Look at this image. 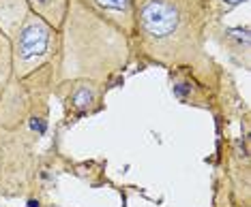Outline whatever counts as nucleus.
I'll use <instances>...</instances> for the list:
<instances>
[{
    "label": "nucleus",
    "instance_id": "nucleus-1",
    "mask_svg": "<svg viewBox=\"0 0 251 207\" xmlns=\"http://www.w3.org/2000/svg\"><path fill=\"white\" fill-rule=\"evenodd\" d=\"M133 45L165 68H213L206 51L208 13L204 0H133Z\"/></svg>",
    "mask_w": 251,
    "mask_h": 207
},
{
    "label": "nucleus",
    "instance_id": "nucleus-2",
    "mask_svg": "<svg viewBox=\"0 0 251 207\" xmlns=\"http://www.w3.org/2000/svg\"><path fill=\"white\" fill-rule=\"evenodd\" d=\"M133 49V39L121 28L79 0H69L58 28V82L90 79L103 85L129 66Z\"/></svg>",
    "mask_w": 251,
    "mask_h": 207
},
{
    "label": "nucleus",
    "instance_id": "nucleus-3",
    "mask_svg": "<svg viewBox=\"0 0 251 207\" xmlns=\"http://www.w3.org/2000/svg\"><path fill=\"white\" fill-rule=\"evenodd\" d=\"M0 34L9 43L15 79L30 77L58 56V30L28 7V0H0Z\"/></svg>",
    "mask_w": 251,
    "mask_h": 207
},
{
    "label": "nucleus",
    "instance_id": "nucleus-4",
    "mask_svg": "<svg viewBox=\"0 0 251 207\" xmlns=\"http://www.w3.org/2000/svg\"><path fill=\"white\" fill-rule=\"evenodd\" d=\"M84 7L95 11L97 15L105 17L116 28L133 39L135 32V17H133V0H79Z\"/></svg>",
    "mask_w": 251,
    "mask_h": 207
},
{
    "label": "nucleus",
    "instance_id": "nucleus-5",
    "mask_svg": "<svg viewBox=\"0 0 251 207\" xmlns=\"http://www.w3.org/2000/svg\"><path fill=\"white\" fill-rule=\"evenodd\" d=\"M208 28H213L217 43L221 45V49L232 60H236L243 66H249V26L247 24L221 26L217 21V24H208Z\"/></svg>",
    "mask_w": 251,
    "mask_h": 207
},
{
    "label": "nucleus",
    "instance_id": "nucleus-6",
    "mask_svg": "<svg viewBox=\"0 0 251 207\" xmlns=\"http://www.w3.org/2000/svg\"><path fill=\"white\" fill-rule=\"evenodd\" d=\"M62 96L77 113L90 111L95 103H101V85L90 82V79H69V82H58Z\"/></svg>",
    "mask_w": 251,
    "mask_h": 207
},
{
    "label": "nucleus",
    "instance_id": "nucleus-7",
    "mask_svg": "<svg viewBox=\"0 0 251 207\" xmlns=\"http://www.w3.org/2000/svg\"><path fill=\"white\" fill-rule=\"evenodd\" d=\"M28 7L35 11L39 17H43L52 28L58 30L62 20H65L69 0H28Z\"/></svg>",
    "mask_w": 251,
    "mask_h": 207
},
{
    "label": "nucleus",
    "instance_id": "nucleus-8",
    "mask_svg": "<svg viewBox=\"0 0 251 207\" xmlns=\"http://www.w3.org/2000/svg\"><path fill=\"white\" fill-rule=\"evenodd\" d=\"M245 2H247V0H204V4H206V13H208V24L221 21L230 11H234L236 7H241V4H245Z\"/></svg>",
    "mask_w": 251,
    "mask_h": 207
},
{
    "label": "nucleus",
    "instance_id": "nucleus-9",
    "mask_svg": "<svg viewBox=\"0 0 251 207\" xmlns=\"http://www.w3.org/2000/svg\"><path fill=\"white\" fill-rule=\"evenodd\" d=\"M0 43H2V34H0Z\"/></svg>",
    "mask_w": 251,
    "mask_h": 207
}]
</instances>
